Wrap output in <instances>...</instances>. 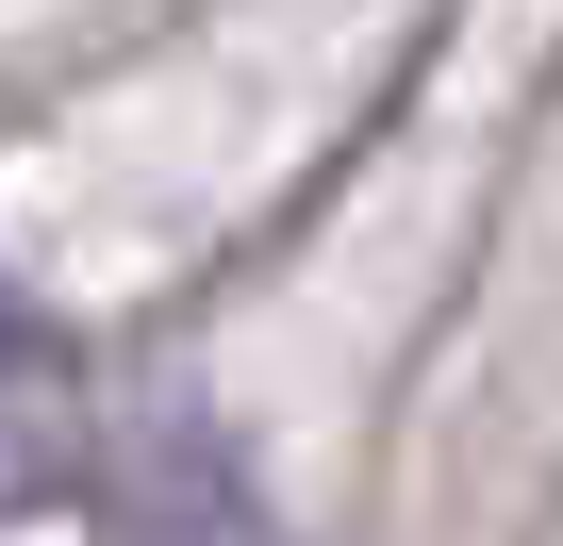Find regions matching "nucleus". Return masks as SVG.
<instances>
[{"instance_id": "nucleus-1", "label": "nucleus", "mask_w": 563, "mask_h": 546, "mask_svg": "<svg viewBox=\"0 0 563 546\" xmlns=\"http://www.w3.org/2000/svg\"><path fill=\"white\" fill-rule=\"evenodd\" d=\"M18 365H34V315H18V299H0V381H18Z\"/></svg>"}]
</instances>
